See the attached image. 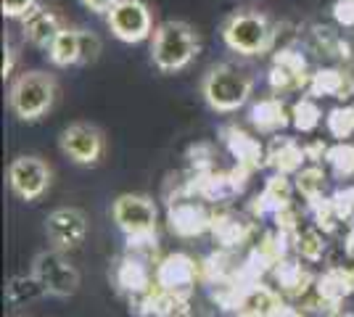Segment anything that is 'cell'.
Segmentation results:
<instances>
[{"label":"cell","mask_w":354,"mask_h":317,"mask_svg":"<svg viewBox=\"0 0 354 317\" xmlns=\"http://www.w3.org/2000/svg\"><path fill=\"white\" fill-rule=\"evenodd\" d=\"M90 233V222L85 217V211L77 206H59L45 217V236L50 249L59 251H74L80 249Z\"/></svg>","instance_id":"8"},{"label":"cell","mask_w":354,"mask_h":317,"mask_svg":"<svg viewBox=\"0 0 354 317\" xmlns=\"http://www.w3.org/2000/svg\"><path fill=\"white\" fill-rule=\"evenodd\" d=\"M53 169L40 156H16L8 164V185L21 201H37L50 188Z\"/></svg>","instance_id":"10"},{"label":"cell","mask_w":354,"mask_h":317,"mask_svg":"<svg viewBox=\"0 0 354 317\" xmlns=\"http://www.w3.org/2000/svg\"><path fill=\"white\" fill-rule=\"evenodd\" d=\"M201 95L212 111L233 114L251 101L254 79L230 64H214L207 69V75L201 77Z\"/></svg>","instance_id":"5"},{"label":"cell","mask_w":354,"mask_h":317,"mask_svg":"<svg viewBox=\"0 0 354 317\" xmlns=\"http://www.w3.org/2000/svg\"><path fill=\"white\" fill-rule=\"evenodd\" d=\"M48 59H50L53 66H59V69L82 64V30L64 27L59 32V37L48 48Z\"/></svg>","instance_id":"21"},{"label":"cell","mask_w":354,"mask_h":317,"mask_svg":"<svg viewBox=\"0 0 354 317\" xmlns=\"http://www.w3.org/2000/svg\"><path fill=\"white\" fill-rule=\"evenodd\" d=\"M291 209V182L286 175H272L265 182V191L254 198V211L259 217H278L281 211Z\"/></svg>","instance_id":"20"},{"label":"cell","mask_w":354,"mask_h":317,"mask_svg":"<svg viewBox=\"0 0 354 317\" xmlns=\"http://www.w3.org/2000/svg\"><path fill=\"white\" fill-rule=\"evenodd\" d=\"M11 317H27V315H11Z\"/></svg>","instance_id":"39"},{"label":"cell","mask_w":354,"mask_h":317,"mask_svg":"<svg viewBox=\"0 0 354 317\" xmlns=\"http://www.w3.org/2000/svg\"><path fill=\"white\" fill-rule=\"evenodd\" d=\"M323 122V111L317 101L312 95H301L294 106H291V124H294L299 133H315Z\"/></svg>","instance_id":"24"},{"label":"cell","mask_w":354,"mask_h":317,"mask_svg":"<svg viewBox=\"0 0 354 317\" xmlns=\"http://www.w3.org/2000/svg\"><path fill=\"white\" fill-rule=\"evenodd\" d=\"M310 72H307V59L299 53L286 48L281 53H275L272 66H270V88L275 90V95L291 90H307L310 85Z\"/></svg>","instance_id":"12"},{"label":"cell","mask_w":354,"mask_h":317,"mask_svg":"<svg viewBox=\"0 0 354 317\" xmlns=\"http://www.w3.org/2000/svg\"><path fill=\"white\" fill-rule=\"evenodd\" d=\"M101 56V37L95 32L82 30V64H93Z\"/></svg>","instance_id":"34"},{"label":"cell","mask_w":354,"mask_h":317,"mask_svg":"<svg viewBox=\"0 0 354 317\" xmlns=\"http://www.w3.org/2000/svg\"><path fill=\"white\" fill-rule=\"evenodd\" d=\"M296 188H299V193L307 198V201L323 196V188H325L323 166H317V164L304 166V169L296 175Z\"/></svg>","instance_id":"29"},{"label":"cell","mask_w":354,"mask_h":317,"mask_svg":"<svg viewBox=\"0 0 354 317\" xmlns=\"http://www.w3.org/2000/svg\"><path fill=\"white\" fill-rule=\"evenodd\" d=\"M275 280L286 294H301L310 283V275L301 270V265L283 259L281 265H275Z\"/></svg>","instance_id":"26"},{"label":"cell","mask_w":354,"mask_h":317,"mask_svg":"<svg viewBox=\"0 0 354 317\" xmlns=\"http://www.w3.org/2000/svg\"><path fill=\"white\" fill-rule=\"evenodd\" d=\"M30 272L37 278V283L43 286L48 296L69 299L80 291V270L59 249H45L40 254H35Z\"/></svg>","instance_id":"6"},{"label":"cell","mask_w":354,"mask_h":317,"mask_svg":"<svg viewBox=\"0 0 354 317\" xmlns=\"http://www.w3.org/2000/svg\"><path fill=\"white\" fill-rule=\"evenodd\" d=\"M346 251H349V257H354V225L349 230V236H346Z\"/></svg>","instance_id":"37"},{"label":"cell","mask_w":354,"mask_h":317,"mask_svg":"<svg viewBox=\"0 0 354 317\" xmlns=\"http://www.w3.org/2000/svg\"><path fill=\"white\" fill-rule=\"evenodd\" d=\"M19 21H21V35H24V40H27L30 46L40 48V50H48L50 43L59 37V32L64 30L61 16L56 14V11H50V8H43V6L32 8L30 14L24 16V19H19Z\"/></svg>","instance_id":"15"},{"label":"cell","mask_w":354,"mask_h":317,"mask_svg":"<svg viewBox=\"0 0 354 317\" xmlns=\"http://www.w3.org/2000/svg\"><path fill=\"white\" fill-rule=\"evenodd\" d=\"M339 317H354V312H344V315H339Z\"/></svg>","instance_id":"38"},{"label":"cell","mask_w":354,"mask_h":317,"mask_svg":"<svg viewBox=\"0 0 354 317\" xmlns=\"http://www.w3.org/2000/svg\"><path fill=\"white\" fill-rule=\"evenodd\" d=\"M352 93L354 75L344 69H317L307 85V95L312 98H346Z\"/></svg>","instance_id":"19"},{"label":"cell","mask_w":354,"mask_h":317,"mask_svg":"<svg viewBox=\"0 0 354 317\" xmlns=\"http://www.w3.org/2000/svg\"><path fill=\"white\" fill-rule=\"evenodd\" d=\"M80 3H82V6H85V8H88V11H93V14H109V11H111V6H114V3H117V0H80Z\"/></svg>","instance_id":"36"},{"label":"cell","mask_w":354,"mask_h":317,"mask_svg":"<svg viewBox=\"0 0 354 317\" xmlns=\"http://www.w3.org/2000/svg\"><path fill=\"white\" fill-rule=\"evenodd\" d=\"M3 79H8V77H14V64H16V48L11 46V40L6 37L3 40Z\"/></svg>","instance_id":"35"},{"label":"cell","mask_w":354,"mask_h":317,"mask_svg":"<svg viewBox=\"0 0 354 317\" xmlns=\"http://www.w3.org/2000/svg\"><path fill=\"white\" fill-rule=\"evenodd\" d=\"M214 214H209L204 204H198L196 198H172L169 204V227L172 233L183 238H193L212 230Z\"/></svg>","instance_id":"14"},{"label":"cell","mask_w":354,"mask_h":317,"mask_svg":"<svg viewBox=\"0 0 354 317\" xmlns=\"http://www.w3.org/2000/svg\"><path fill=\"white\" fill-rule=\"evenodd\" d=\"M212 233H214V238L222 246H241V243H246V238H249L251 225L243 217H238V214L222 211V214H214Z\"/></svg>","instance_id":"23"},{"label":"cell","mask_w":354,"mask_h":317,"mask_svg":"<svg viewBox=\"0 0 354 317\" xmlns=\"http://www.w3.org/2000/svg\"><path fill=\"white\" fill-rule=\"evenodd\" d=\"M249 122L262 135H278L291 122V111L286 108L281 95H265L249 108Z\"/></svg>","instance_id":"17"},{"label":"cell","mask_w":354,"mask_h":317,"mask_svg":"<svg viewBox=\"0 0 354 317\" xmlns=\"http://www.w3.org/2000/svg\"><path fill=\"white\" fill-rule=\"evenodd\" d=\"M111 217L127 238L130 251H156V204L143 193H122L111 204Z\"/></svg>","instance_id":"2"},{"label":"cell","mask_w":354,"mask_h":317,"mask_svg":"<svg viewBox=\"0 0 354 317\" xmlns=\"http://www.w3.org/2000/svg\"><path fill=\"white\" fill-rule=\"evenodd\" d=\"M304 162H307V151L304 146H299L294 137H281L275 135L270 148L265 153V164H270L278 175H299L304 169Z\"/></svg>","instance_id":"18"},{"label":"cell","mask_w":354,"mask_h":317,"mask_svg":"<svg viewBox=\"0 0 354 317\" xmlns=\"http://www.w3.org/2000/svg\"><path fill=\"white\" fill-rule=\"evenodd\" d=\"M222 43L238 56H265L275 48L278 27L254 8H238L222 21Z\"/></svg>","instance_id":"3"},{"label":"cell","mask_w":354,"mask_h":317,"mask_svg":"<svg viewBox=\"0 0 354 317\" xmlns=\"http://www.w3.org/2000/svg\"><path fill=\"white\" fill-rule=\"evenodd\" d=\"M43 294H45L43 286L37 283V278L32 272L30 275H16V278H11V283H8V299H11V304L32 302V299H37Z\"/></svg>","instance_id":"28"},{"label":"cell","mask_w":354,"mask_h":317,"mask_svg":"<svg viewBox=\"0 0 354 317\" xmlns=\"http://www.w3.org/2000/svg\"><path fill=\"white\" fill-rule=\"evenodd\" d=\"M59 95V82L56 77L30 69L21 72L8 88V108L14 111L16 119L21 122H40L53 108Z\"/></svg>","instance_id":"4"},{"label":"cell","mask_w":354,"mask_h":317,"mask_svg":"<svg viewBox=\"0 0 354 317\" xmlns=\"http://www.w3.org/2000/svg\"><path fill=\"white\" fill-rule=\"evenodd\" d=\"M330 14H333L339 27L354 30V0H336V3L330 6Z\"/></svg>","instance_id":"32"},{"label":"cell","mask_w":354,"mask_h":317,"mask_svg":"<svg viewBox=\"0 0 354 317\" xmlns=\"http://www.w3.org/2000/svg\"><path fill=\"white\" fill-rule=\"evenodd\" d=\"M330 201H333V209H336V217H339V220H352L354 217V188H344V191H339Z\"/></svg>","instance_id":"31"},{"label":"cell","mask_w":354,"mask_h":317,"mask_svg":"<svg viewBox=\"0 0 354 317\" xmlns=\"http://www.w3.org/2000/svg\"><path fill=\"white\" fill-rule=\"evenodd\" d=\"M325 164L328 169L341 177V180H349L354 177V146L349 140H339L336 146H330L328 151H325Z\"/></svg>","instance_id":"25"},{"label":"cell","mask_w":354,"mask_h":317,"mask_svg":"<svg viewBox=\"0 0 354 317\" xmlns=\"http://www.w3.org/2000/svg\"><path fill=\"white\" fill-rule=\"evenodd\" d=\"M0 8L8 19H24L32 8H37V0H0Z\"/></svg>","instance_id":"33"},{"label":"cell","mask_w":354,"mask_h":317,"mask_svg":"<svg viewBox=\"0 0 354 317\" xmlns=\"http://www.w3.org/2000/svg\"><path fill=\"white\" fill-rule=\"evenodd\" d=\"M153 272H156V267L148 265V254L127 249V254L117 262L114 283L119 291H124L130 296H146L153 286Z\"/></svg>","instance_id":"13"},{"label":"cell","mask_w":354,"mask_h":317,"mask_svg":"<svg viewBox=\"0 0 354 317\" xmlns=\"http://www.w3.org/2000/svg\"><path fill=\"white\" fill-rule=\"evenodd\" d=\"M198 50H201L198 32L183 19H167L162 24H156V30L151 35V61L164 75H175L191 66Z\"/></svg>","instance_id":"1"},{"label":"cell","mask_w":354,"mask_h":317,"mask_svg":"<svg viewBox=\"0 0 354 317\" xmlns=\"http://www.w3.org/2000/svg\"><path fill=\"white\" fill-rule=\"evenodd\" d=\"M296 251L307 262H317L325 254V238L320 236L317 227H307L296 236Z\"/></svg>","instance_id":"30"},{"label":"cell","mask_w":354,"mask_h":317,"mask_svg":"<svg viewBox=\"0 0 354 317\" xmlns=\"http://www.w3.org/2000/svg\"><path fill=\"white\" fill-rule=\"evenodd\" d=\"M222 143H225V148L230 151V156L238 162V166H243L246 172L251 169H259V166L265 164L262 159H265V148H262V143L257 140L254 135H249L246 130H241L238 124H227V127H222Z\"/></svg>","instance_id":"16"},{"label":"cell","mask_w":354,"mask_h":317,"mask_svg":"<svg viewBox=\"0 0 354 317\" xmlns=\"http://www.w3.org/2000/svg\"><path fill=\"white\" fill-rule=\"evenodd\" d=\"M352 291H354V270L333 267V270H328L317 280V296L323 299V304H330V307L344 302V296H349Z\"/></svg>","instance_id":"22"},{"label":"cell","mask_w":354,"mask_h":317,"mask_svg":"<svg viewBox=\"0 0 354 317\" xmlns=\"http://www.w3.org/2000/svg\"><path fill=\"white\" fill-rule=\"evenodd\" d=\"M198 278V265L188 254H169L162 262H156L153 272V286L164 294H183L188 296V291L196 286Z\"/></svg>","instance_id":"11"},{"label":"cell","mask_w":354,"mask_h":317,"mask_svg":"<svg viewBox=\"0 0 354 317\" xmlns=\"http://www.w3.org/2000/svg\"><path fill=\"white\" fill-rule=\"evenodd\" d=\"M61 153L80 166H95L104 159V133L90 122H74L59 137Z\"/></svg>","instance_id":"9"},{"label":"cell","mask_w":354,"mask_h":317,"mask_svg":"<svg viewBox=\"0 0 354 317\" xmlns=\"http://www.w3.org/2000/svg\"><path fill=\"white\" fill-rule=\"evenodd\" d=\"M325 127L336 140H346L354 135V106H336L328 111Z\"/></svg>","instance_id":"27"},{"label":"cell","mask_w":354,"mask_h":317,"mask_svg":"<svg viewBox=\"0 0 354 317\" xmlns=\"http://www.w3.org/2000/svg\"><path fill=\"white\" fill-rule=\"evenodd\" d=\"M106 24L111 35L122 43H143L153 35V14L146 0H117L106 14Z\"/></svg>","instance_id":"7"}]
</instances>
